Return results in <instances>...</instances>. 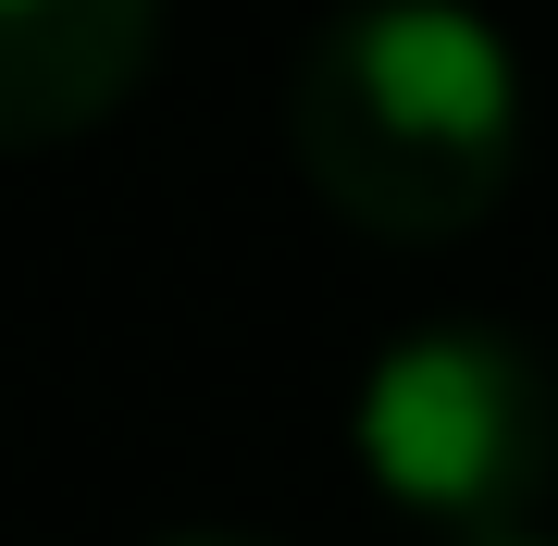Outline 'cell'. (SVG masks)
<instances>
[{"mask_svg":"<svg viewBox=\"0 0 558 546\" xmlns=\"http://www.w3.org/2000/svg\"><path fill=\"white\" fill-rule=\"evenodd\" d=\"M286 149L360 236H459L521 174V50L472 0H348L299 50Z\"/></svg>","mask_w":558,"mask_h":546,"instance_id":"obj_1","label":"cell"},{"mask_svg":"<svg viewBox=\"0 0 558 546\" xmlns=\"http://www.w3.org/2000/svg\"><path fill=\"white\" fill-rule=\"evenodd\" d=\"M348 447H360V485L447 522V546L521 534L534 497L558 485V385L497 324H422L360 373Z\"/></svg>","mask_w":558,"mask_h":546,"instance_id":"obj_2","label":"cell"},{"mask_svg":"<svg viewBox=\"0 0 558 546\" xmlns=\"http://www.w3.org/2000/svg\"><path fill=\"white\" fill-rule=\"evenodd\" d=\"M161 0H0V124L13 149H62L149 75Z\"/></svg>","mask_w":558,"mask_h":546,"instance_id":"obj_3","label":"cell"},{"mask_svg":"<svg viewBox=\"0 0 558 546\" xmlns=\"http://www.w3.org/2000/svg\"><path fill=\"white\" fill-rule=\"evenodd\" d=\"M459 546H546V534H534V522H521V534H459Z\"/></svg>","mask_w":558,"mask_h":546,"instance_id":"obj_4","label":"cell"},{"mask_svg":"<svg viewBox=\"0 0 558 546\" xmlns=\"http://www.w3.org/2000/svg\"><path fill=\"white\" fill-rule=\"evenodd\" d=\"M161 546H260V534H161Z\"/></svg>","mask_w":558,"mask_h":546,"instance_id":"obj_5","label":"cell"}]
</instances>
